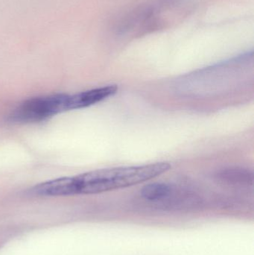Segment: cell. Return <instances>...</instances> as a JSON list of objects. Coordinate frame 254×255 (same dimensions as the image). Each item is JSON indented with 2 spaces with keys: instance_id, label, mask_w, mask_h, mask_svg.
Listing matches in <instances>:
<instances>
[{
  "instance_id": "obj_1",
  "label": "cell",
  "mask_w": 254,
  "mask_h": 255,
  "mask_svg": "<svg viewBox=\"0 0 254 255\" xmlns=\"http://www.w3.org/2000/svg\"><path fill=\"white\" fill-rule=\"evenodd\" d=\"M168 162L96 169L74 177L76 195L95 194L141 184L168 172Z\"/></svg>"
},
{
  "instance_id": "obj_2",
  "label": "cell",
  "mask_w": 254,
  "mask_h": 255,
  "mask_svg": "<svg viewBox=\"0 0 254 255\" xmlns=\"http://www.w3.org/2000/svg\"><path fill=\"white\" fill-rule=\"evenodd\" d=\"M69 95L57 94L28 99L17 106L10 116L17 124H33L46 121L67 112Z\"/></svg>"
},
{
  "instance_id": "obj_3",
  "label": "cell",
  "mask_w": 254,
  "mask_h": 255,
  "mask_svg": "<svg viewBox=\"0 0 254 255\" xmlns=\"http://www.w3.org/2000/svg\"><path fill=\"white\" fill-rule=\"evenodd\" d=\"M117 91L118 87L116 85H107L74 95H69L67 110H77L94 106L113 97Z\"/></svg>"
},
{
  "instance_id": "obj_4",
  "label": "cell",
  "mask_w": 254,
  "mask_h": 255,
  "mask_svg": "<svg viewBox=\"0 0 254 255\" xmlns=\"http://www.w3.org/2000/svg\"><path fill=\"white\" fill-rule=\"evenodd\" d=\"M156 9L149 4H142L134 8L131 11L124 15L115 26V31L117 34H123L134 30L152 16H155Z\"/></svg>"
},
{
  "instance_id": "obj_5",
  "label": "cell",
  "mask_w": 254,
  "mask_h": 255,
  "mask_svg": "<svg viewBox=\"0 0 254 255\" xmlns=\"http://www.w3.org/2000/svg\"><path fill=\"white\" fill-rule=\"evenodd\" d=\"M33 193L41 196H68L76 195L74 177H63L41 183L33 188Z\"/></svg>"
},
{
  "instance_id": "obj_6",
  "label": "cell",
  "mask_w": 254,
  "mask_h": 255,
  "mask_svg": "<svg viewBox=\"0 0 254 255\" xmlns=\"http://www.w3.org/2000/svg\"><path fill=\"white\" fill-rule=\"evenodd\" d=\"M215 178L219 182L229 185H252L254 173L250 169L243 167H229L218 171Z\"/></svg>"
},
{
  "instance_id": "obj_7",
  "label": "cell",
  "mask_w": 254,
  "mask_h": 255,
  "mask_svg": "<svg viewBox=\"0 0 254 255\" xmlns=\"http://www.w3.org/2000/svg\"><path fill=\"white\" fill-rule=\"evenodd\" d=\"M172 193V188L164 183H153L145 186L141 191L142 196L150 202H164Z\"/></svg>"
},
{
  "instance_id": "obj_8",
  "label": "cell",
  "mask_w": 254,
  "mask_h": 255,
  "mask_svg": "<svg viewBox=\"0 0 254 255\" xmlns=\"http://www.w3.org/2000/svg\"><path fill=\"white\" fill-rule=\"evenodd\" d=\"M163 3H165V4H171V3L175 2L177 0H161Z\"/></svg>"
}]
</instances>
